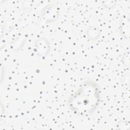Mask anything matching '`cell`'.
Listing matches in <instances>:
<instances>
[{"instance_id": "1", "label": "cell", "mask_w": 130, "mask_h": 130, "mask_svg": "<svg viewBox=\"0 0 130 130\" xmlns=\"http://www.w3.org/2000/svg\"><path fill=\"white\" fill-rule=\"evenodd\" d=\"M101 100V91L98 84L88 80L83 82L74 92L68 101L70 109L74 113L88 115L93 113L98 108Z\"/></svg>"}]
</instances>
